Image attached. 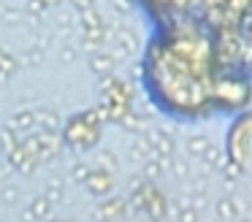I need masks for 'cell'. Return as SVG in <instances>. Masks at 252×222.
<instances>
[{
	"label": "cell",
	"instance_id": "obj_1",
	"mask_svg": "<svg viewBox=\"0 0 252 222\" xmlns=\"http://www.w3.org/2000/svg\"><path fill=\"white\" fill-rule=\"evenodd\" d=\"M214 70L209 32H195L192 19H176L165 27H155L136 73L160 111L195 122L214 114L209 103Z\"/></svg>",
	"mask_w": 252,
	"mask_h": 222
},
{
	"label": "cell",
	"instance_id": "obj_2",
	"mask_svg": "<svg viewBox=\"0 0 252 222\" xmlns=\"http://www.w3.org/2000/svg\"><path fill=\"white\" fill-rule=\"evenodd\" d=\"M252 100V79L247 70H217L212 81V103L214 114H239Z\"/></svg>",
	"mask_w": 252,
	"mask_h": 222
},
{
	"label": "cell",
	"instance_id": "obj_3",
	"mask_svg": "<svg viewBox=\"0 0 252 222\" xmlns=\"http://www.w3.org/2000/svg\"><path fill=\"white\" fill-rule=\"evenodd\" d=\"M225 155L241 171V176L252 179V108L239 111L225 135Z\"/></svg>",
	"mask_w": 252,
	"mask_h": 222
},
{
	"label": "cell",
	"instance_id": "obj_4",
	"mask_svg": "<svg viewBox=\"0 0 252 222\" xmlns=\"http://www.w3.org/2000/svg\"><path fill=\"white\" fill-rule=\"evenodd\" d=\"M214 211H217V217L222 222H236L239 217L247 214V206L241 203L239 198H233V195H230V198H220L217 203H214Z\"/></svg>",
	"mask_w": 252,
	"mask_h": 222
},
{
	"label": "cell",
	"instance_id": "obj_5",
	"mask_svg": "<svg viewBox=\"0 0 252 222\" xmlns=\"http://www.w3.org/2000/svg\"><path fill=\"white\" fill-rule=\"evenodd\" d=\"M201 160L206 171H225L228 168V155H225V149H217V146H209V152Z\"/></svg>",
	"mask_w": 252,
	"mask_h": 222
},
{
	"label": "cell",
	"instance_id": "obj_6",
	"mask_svg": "<svg viewBox=\"0 0 252 222\" xmlns=\"http://www.w3.org/2000/svg\"><path fill=\"white\" fill-rule=\"evenodd\" d=\"M209 146H212V141H209L206 135H190V138H187V149L195 157H203L209 152Z\"/></svg>",
	"mask_w": 252,
	"mask_h": 222
},
{
	"label": "cell",
	"instance_id": "obj_7",
	"mask_svg": "<svg viewBox=\"0 0 252 222\" xmlns=\"http://www.w3.org/2000/svg\"><path fill=\"white\" fill-rule=\"evenodd\" d=\"M179 222H198V211H182V220Z\"/></svg>",
	"mask_w": 252,
	"mask_h": 222
},
{
	"label": "cell",
	"instance_id": "obj_8",
	"mask_svg": "<svg viewBox=\"0 0 252 222\" xmlns=\"http://www.w3.org/2000/svg\"><path fill=\"white\" fill-rule=\"evenodd\" d=\"M176 173H179V176H182V173H187V165H182V162H176Z\"/></svg>",
	"mask_w": 252,
	"mask_h": 222
},
{
	"label": "cell",
	"instance_id": "obj_9",
	"mask_svg": "<svg viewBox=\"0 0 252 222\" xmlns=\"http://www.w3.org/2000/svg\"><path fill=\"white\" fill-rule=\"evenodd\" d=\"M236 222H252V220H250V217H239Z\"/></svg>",
	"mask_w": 252,
	"mask_h": 222
}]
</instances>
